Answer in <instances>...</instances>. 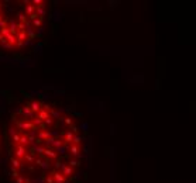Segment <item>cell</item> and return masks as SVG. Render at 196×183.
<instances>
[{"mask_svg":"<svg viewBox=\"0 0 196 183\" xmlns=\"http://www.w3.org/2000/svg\"><path fill=\"white\" fill-rule=\"evenodd\" d=\"M34 155H31L30 152L27 154V155L24 156V159H23V165H33L34 163Z\"/></svg>","mask_w":196,"mask_h":183,"instance_id":"d6986e66","label":"cell"},{"mask_svg":"<svg viewBox=\"0 0 196 183\" xmlns=\"http://www.w3.org/2000/svg\"><path fill=\"white\" fill-rule=\"evenodd\" d=\"M4 44H7V40H6V38H4L3 35H2V34H0V45L3 47Z\"/></svg>","mask_w":196,"mask_h":183,"instance_id":"f546056e","label":"cell"},{"mask_svg":"<svg viewBox=\"0 0 196 183\" xmlns=\"http://www.w3.org/2000/svg\"><path fill=\"white\" fill-rule=\"evenodd\" d=\"M13 125H14L16 128H17V131L21 134V132H33L34 130H37V128L34 127L33 121L31 120H27V118H19V117L13 116Z\"/></svg>","mask_w":196,"mask_h":183,"instance_id":"6da1fadb","label":"cell"},{"mask_svg":"<svg viewBox=\"0 0 196 183\" xmlns=\"http://www.w3.org/2000/svg\"><path fill=\"white\" fill-rule=\"evenodd\" d=\"M34 163L37 165V166H40V168H43V169H48V168H49V165L47 163V162L44 161L41 156H38V158L34 159Z\"/></svg>","mask_w":196,"mask_h":183,"instance_id":"5bb4252c","label":"cell"},{"mask_svg":"<svg viewBox=\"0 0 196 183\" xmlns=\"http://www.w3.org/2000/svg\"><path fill=\"white\" fill-rule=\"evenodd\" d=\"M23 3L25 4L24 6V14L27 16V18L30 17V16H33V14H35V7L33 6V3H31V2H27V0H25V2H23Z\"/></svg>","mask_w":196,"mask_h":183,"instance_id":"9c48e42d","label":"cell"},{"mask_svg":"<svg viewBox=\"0 0 196 183\" xmlns=\"http://www.w3.org/2000/svg\"><path fill=\"white\" fill-rule=\"evenodd\" d=\"M16 38H17V47H20L27 41V34H25V31H19L16 34Z\"/></svg>","mask_w":196,"mask_h":183,"instance_id":"8fae6325","label":"cell"},{"mask_svg":"<svg viewBox=\"0 0 196 183\" xmlns=\"http://www.w3.org/2000/svg\"><path fill=\"white\" fill-rule=\"evenodd\" d=\"M19 113L21 114V117H23V118H27V120H33L34 117H35V114H34L33 111H31V109L28 107V103L23 104V106L20 107Z\"/></svg>","mask_w":196,"mask_h":183,"instance_id":"277c9868","label":"cell"},{"mask_svg":"<svg viewBox=\"0 0 196 183\" xmlns=\"http://www.w3.org/2000/svg\"><path fill=\"white\" fill-rule=\"evenodd\" d=\"M27 103H28V107L31 109V111H33L35 116L43 110V103L38 100H31V101H27Z\"/></svg>","mask_w":196,"mask_h":183,"instance_id":"8992f818","label":"cell"},{"mask_svg":"<svg viewBox=\"0 0 196 183\" xmlns=\"http://www.w3.org/2000/svg\"><path fill=\"white\" fill-rule=\"evenodd\" d=\"M28 169H30V171H34V169H35V166H34V165H28Z\"/></svg>","mask_w":196,"mask_h":183,"instance_id":"d6a6232c","label":"cell"},{"mask_svg":"<svg viewBox=\"0 0 196 183\" xmlns=\"http://www.w3.org/2000/svg\"><path fill=\"white\" fill-rule=\"evenodd\" d=\"M41 156H47L49 161H58V158H59L58 152L55 150H52V148H48V146L41 150Z\"/></svg>","mask_w":196,"mask_h":183,"instance_id":"3957f363","label":"cell"},{"mask_svg":"<svg viewBox=\"0 0 196 183\" xmlns=\"http://www.w3.org/2000/svg\"><path fill=\"white\" fill-rule=\"evenodd\" d=\"M25 34H27V40H34V38H35V31H34V28H31V27L25 28Z\"/></svg>","mask_w":196,"mask_h":183,"instance_id":"ffe728a7","label":"cell"},{"mask_svg":"<svg viewBox=\"0 0 196 183\" xmlns=\"http://www.w3.org/2000/svg\"><path fill=\"white\" fill-rule=\"evenodd\" d=\"M4 18H6V16H4V13H2V14H0V21H3Z\"/></svg>","mask_w":196,"mask_h":183,"instance_id":"1f68e13d","label":"cell"},{"mask_svg":"<svg viewBox=\"0 0 196 183\" xmlns=\"http://www.w3.org/2000/svg\"><path fill=\"white\" fill-rule=\"evenodd\" d=\"M35 14H37L38 17H43V18H44V16L47 14V4L37 7V9H35Z\"/></svg>","mask_w":196,"mask_h":183,"instance_id":"e0dca14e","label":"cell"},{"mask_svg":"<svg viewBox=\"0 0 196 183\" xmlns=\"http://www.w3.org/2000/svg\"><path fill=\"white\" fill-rule=\"evenodd\" d=\"M30 141H28V137H27V132H21L20 134V144L19 145H23L25 146V148H28V145H30Z\"/></svg>","mask_w":196,"mask_h":183,"instance_id":"4fadbf2b","label":"cell"},{"mask_svg":"<svg viewBox=\"0 0 196 183\" xmlns=\"http://www.w3.org/2000/svg\"><path fill=\"white\" fill-rule=\"evenodd\" d=\"M0 138H2V137H0Z\"/></svg>","mask_w":196,"mask_h":183,"instance_id":"836d02e7","label":"cell"},{"mask_svg":"<svg viewBox=\"0 0 196 183\" xmlns=\"http://www.w3.org/2000/svg\"><path fill=\"white\" fill-rule=\"evenodd\" d=\"M68 165H69V166H71V168H79V166H80V161H79V159H75V158H71L69 159V162H68Z\"/></svg>","mask_w":196,"mask_h":183,"instance_id":"44dd1931","label":"cell"},{"mask_svg":"<svg viewBox=\"0 0 196 183\" xmlns=\"http://www.w3.org/2000/svg\"><path fill=\"white\" fill-rule=\"evenodd\" d=\"M10 166L14 169H17V171H21L23 168H24V165H23L21 161H19L17 158H14V156H11L10 158Z\"/></svg>","mask_w":196,"mask_h":183,"instance_id":"30bf717a","label":"cell"},{"mask_svg":"<svg viewBox=\"0 0 196 183\" xmlns=\"http://www.w3.org/2000/svg\"><path fill=\"white\" fill-rule=\"evenodd\" d=\"M33 3V6L37 9V7H40V6H44V4H47V2H44V0H33L31 2Z\"/></svg>","mask_w":196,"mask_h":183,"instance_id":"cb8c5ba5","label":"cell"},{"mask_svg":"<svg viewBox=\"0 0 196 183\" xmlns=\"http://www.w3.org/2000/svg\"><path fill=\"white\" fill-rule=\"evenodd\" d=\"M49 137H52V134L48 131V130H40V131H38V140L40 141H44V142H45Z\"/></svg>","mask_w":196,"mask_h":183,"instance_id":"7c38bea8","label":"cell"},{"mask_svg":"<svg viewBox=\"0 0 196 183\" xmlns=\"http://www.w3.org/2000/svg\"><path fill=\"white\" fill-rule=\"evenodd\" d=\"M35 117H37V118H40V120H43V121H45L47 118H49V117H51V113H49V111H45V110H41V111Z\"/></svg>","mask_w":196,"mask_h":183,"instance_id":"ac0fdd59","label":"cell"},{"mask_svg":"<svg viewBox=\"0 0 196 183\" xmlns=\"http://www.w3.org/2000/svg\"><path fill=\"white\" fill-rule=\"evenodd\" d=\"M6 40H7V44H9L11 48H16V47H17V38H16V35L9 34V35L6 37Z\"/></svg>","mask_w":196,"mask_h":183,"instance_id":"9a60e30c","label":"cell"},{"mask_svg":"<svg viewBox=\"0 0 196 183\" xmlns=\"http://www.w3.org/2000/svg\"><path fill=\"white\" fill-rule=\"evenodd\" d=\"M0 34H2V35L4 37V38H6L7 35H9L10 34V28H9V25H7V27H3V28H0Z\"/></svg>","mask_w":196,"mask_h":183,"instance_id":"d4e9b609","label":"cell"},{"mask_svg":"<svg viewBox=\"0 0 196 183\" xmlns=\"http://www.w3.org/2000/svg\"><path fill=\"white\" fill-rule=\"evenodd\" d=\"M10 172H11V176L14 177V179H17V177L20 176L19 171H17V169H14V168H11V166H10Z\"/></svg>","mask_w":196,"mask_h":183,"instance_id":"83f0119b","label":"cell"},{"mask_svg":"<svg viewBox=\"0 0 196 183\" xmlns=\"http://www.w3.org/2000/svg\"><path fill=\"white\" fill-rule=\"evenodd\" d=\"M13 151H14V158H17L21 162H23V159H24V156L28 154V150L23 145H14L13 146Z\"/></svg>","mask_w":196,"mask_h":183,"instance_id":"7a4b0ae2","label":"cell"},{"mask_svg":"<svg viewBox=\"0 0 196 183\" xmlns=\"http://www.w3.org/2000/svg\"><path fill=\"white\" fill-rule=\"evenodd\" d=\"M69 154L72 158L78 159L80 156V154H82V144L80 145H76V144H72V145L69 146Z\"/></svg>","mask_w":196,"mask_h":183,"instance_id":"5b68a950","label":"cell"},{"mask_svg":"<svg viewBox=\"0 0 196 183\" xmlns=\"http://www.w3.org/2000/svg\"><path fill=\"white\" fill-rule=\"evenodd\" d=\"M51 175L54 177V180H55V183H68V179L61 173V171H54L51 172Z\"/></svg>","mask_w":196,"mask_h":183,"instance_id":"52a82bcc","label":"cell"},{"mask_svg":"<svg viewBox=\"0 0 196 183\" xmlns=\"http://www.w3.org/2000/svg\"><path fill=\"white\" fill-rule=\"evenodd\" d=\"M54 124H55V120L51 118V117H49V118H47L45 121H44V125H45V127H52Z\"/></svg>","mask_w":196,"mask_h":183,"instance_id":"484cf974","label":"cell"},{"mask_svg":"<svg viewBox=\"0 0 196 183\" xmlns=\"http://www.w3.org/2000/svg\"><path fill=\"white\" fill-rule=\"evenodd\" d=\"M17 132H19V131H17V128H16L13 124H9V127H7V134L10 135V138H11L13 135H16Z\"/></svg>","mask_w":196,"mask_h":183,"instance_id":"7402d4cb","label":"cell"},{"mask_svg":"<svg viewBox=\"0 0 196 183\" xmlns=\"http://www.w3.org/2000/svg\"><path fill=\"white\" fill-rule=\"evenodd\" d=\"M16 183H30V180H28L27 177H24V176H21V175H20V176L16 179Z\"/></svg>","mask_w":196,"mask_h":183,"instance_id":"4316f807","label":"cell"},{"mask_svg":"<svg viewBox=\"0 0 196 183\" xmlns=\"http://www.w3.org/2000/svg\"><path fill=\"white\" fill-rule=\"evenodd\" d=\"M16 17H17V23H21V24H25V23L28 21L27 16H25L23 11H17V14H16Z\"/></svg>","mask_w":196,"mask_h":183,"instance_id":"2e32d148","label":"cell"},{"mask_svg":"<svg viewBox=\"0 0 196 183\" xmlns=\"http://www.w3.org/2000/svg\"><path fill=\"white\" fill-rule=\"evenodd\" d=\"M33 23V25H34V28H40L41 25H43V23H44V18L43 17H37L34 21H31Z\"/></svg>","mask_w":196,"mask_h":183,"instance_id":"603a6c76","label":"cell"},{"mask_svg":"<svg viewBox=\"0 0 196 183\" xmlns=\"http://www.w3.org/2000/svg\"><path fill=\"white\" fill-rule=\"evenodd\" d=\"M61 173L64 175L66 179H69V177L74 176V168H71L68 163H64L62 165V168H61Z\"/></svg>","mask_w":196,"mask_h":183,"instance_id":"ba28073f","label":"cell"},{"mask_svg":"<svg viewBox=\"0 0 196 183\" xmlns=\"http://www.w3.org/2000/svg\"><path fill=\"white\" fill-rule=\"evenodd\" d=\"M7 25H9V20H7V18H4L3 21H0V28L7 27Z\"/></svg>","mask_w":196,"mask_h":183,"instance_id":"f1b7e54d","label":"cell"},{"mask_svg":"<svg viewBox=\"0 0 196 183\" xmlns=\"http://www.w3.org/2000/svg\"><path fill=\"white\" fill-rule=\"evenodd\" d=\"M3 9H4V6H3V3H2V2H0V14H2V13H3Z\"/></svg>","mask_w":196,"mask_h":183,"instance_id":"4dcf8cb0","label":"cell"}]
</instances>
